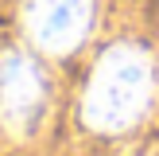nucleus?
Returning a JSON list of instances; mask_svg holds the SVG:
<instances>
[{
  "mask_svg": "<svg viewBox=\"0 0 159 156\" xmlns=\"http://www.w3.org/2000/svg\"><path fill=\"white\" fill-rule=\"evenodd\" d=\"M155 90V70L140 47H109L85 86L82 117L101 133H120L148 109Z\"/></svg>",
  "mask_w": 159,
  "mask_h": 156,
  "instance_id": "f257e3e1",
  "label": "nucleus"
},
{
  "mask_svg": "<svg viewBox=\"0 0 159 156\" xmlns=\"http://www.w3.org/2000/svg\"><path fill=\"white\" fill-rule=\"evenodd\" d=\"M93 20V0H31L27 4V31L43 51H70L85 39Z\"/></svg>",
  "mask_w": 159,
  "mask_h": 156,
  "instance_id": "f03ea898",
  "label": "nucleus"
},
{
  "mask_svg": "<svg viewBox=\"0 0 159 156\" xmlns=\"http://www.w3.org/2000/svg\"><path fill=\"white\" fill-rule=\"evenodd\" d=\"M43 113V78L35 62L8 55L0 62V121L12 133H31Z\"/></svg>",
  "mask_w": 159,
  "mask_h": 156,
  "instance_id": "7ed1b4c3",
  "label": "nucleus"
}]
</instances>
